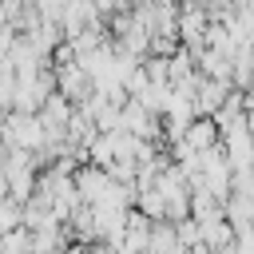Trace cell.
<instances>
[{
  "mask_svg": "<svg viewBox=\"0 0 254 254\" xmlns=\"http://www.w3.org/2000/svg\"><path fill=\"white\" fill-rule=\"evenodd\" d=\"M87 91V71L79 64H60V95L64 99H79Z\"/></svg>",
  "mask_w": 254,
  "mask_h": 254,
  "instance_id": "obj_2",
  "label": "cell"
},
{
  "mask_svg": "<svg viewBox=\"0 0 254 254\" xmlns=\"http://www.w3.org/2000/svg\"><path fill=\"white\" fill-rule=\"evenodd\" d=\"M0 123H4V119H0Z\"/></svg>",
  "mask_w": 254,
  "mask_h": 254,
  "instance_id": "obj_5",
  "label": "cell"
},
{
  "mask_svg": "<svg viewBox=\"0 0 254 254\" xmlns=\"http://www.w3.org/2000/svg\"><path fill=\"white\" fill-rule=\"evenodd\" d=\"M91 20H95V8H91L87 0H67V4H64V20H60V24H64L67 36H75V32H79L83 24H91Z\"/></svg>",
  "mask_w": 254,
  "mask_h": 254,
  "instance_id": "obj_3",
  "label": "cell"
},
{
  "mask_svg": "<svg viewBox=\"0 0 254 254\" xmlns=\"http://www.w3.org/2000/svg\"><path fill=\"white\" fill-rule=\"evenodd\" d=\"M0 143L4 147H16V151H40L48 143V131L40 123V115H24V111H8L4 123H0Z\"/></svg>",
  "mask_w": 254,
  "mask_h": 254,
  "instance_id": "obj_1",
  "label": "cell"
},
{
  "mask_svg": "<svg viewBox=\"0 0 254 254\" xmlns=\"http://www.w3.org/2000/svg\"><path fill=\"white\" fill-rule=\"evenodd\" d=\"M190 143H194V147H206V143H210V127H206V123H198V127L190 131Z\"/></svg>",
  "mask_w": 254,
  "mask_h": 254,
  "instance_id": "obj_4",
  "label": "cell"
}]
</instances>
